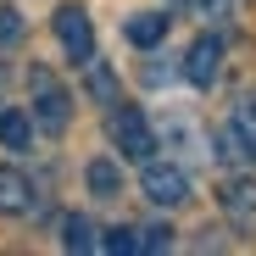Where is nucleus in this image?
<instances>
[{"label":"nucleus","instance_id":"7","mask_svg":"<svg viewBox=\"0 0 256 256\" xmlns=\"http://www.w3.org/2000/svg\"><path fill=\"white\" fill-rule=\"evenodd\" d=\"M122 34H128V45L156 50L162 39H167V12H140V17H128V22H122Z\"/></svg>","mask_w":256,"mask_h":256},{"label":"nucleus","instance_id":"4","mask_svg":"<svg viewBox=\"0 0 256 256\" xmlns=\"http://www.w3.org/2000/svg\"><path fill=\"white\" fill-rule=\"evenodd\" d=\"M140 190H145V200H150V206H184V200H190V178H184V167L156 162V156L145 162Z\"/></svg>","mask_w":256,"mask_h":256},{"label":"nucleus","instance_id":"18","mask_svg":"<svg viewBox=\"0 0 256 256\" xmlns=\"http://www.w3.org/2000/svg\"><path fill=\"white\" fill-rule=\"evenodd\" d=\"M228 6H234V0H200V12H206V17H228Z\"/></svg>","mask_w":256,"mask_h":256},{"label":"nucleus","instance_id":"6","mask_svg":"<svg viewBox=\"0 0 256 256\" xmlns=\"http://www.w3.org/2000/svg\"><path fill=\"white\" fill-rule=\"evenodd\" d=\"M34 212V178L22 167H0V218H28Z\"/></svg>","mask_w":256,"mask_h":256},{"label":"nucleus","instance_id":"10","mask_svg":"<svg viewBox=\"0 0 256 256\" xmlns=\"http://www.w3.org/2000/svg\"><path fill=\"white\" fill-rule=\"evenodd\" d=\"M0 145H6V150H34V122L22 117V112H6V106H0Z\"/></svg>","mask_w":256,"mask_h":256},{"label":"nucleus","instance_id":"11","mask_svg":"<svg viewBox=\"0 0 256 256\" xmlns=\"http://www.w3.org/2000/svg\"><path fill=\"white\" fill-rule=\"evenodd\" d=\"M84 84H90V95H95L100 106H117V100H122L117 72H112V67H100V62H84Z\"/></svg>","mask_w":256,"mask_h":256},{"label":"nucleus","instance_id":"5","mask_svg":"<svg viewBox=\"0 0 256 256\" xmlns=\"http://www.w3.org/2000/svg\"><path fill=\"white\" fill-rule=\"evenodd\" d=\"M218 67H223V39H218V34H200L195 45L184 50V78L195 84V90H212Z\"/></svg>","mask_w":256,"mask_h":256},{"label":"nucleus","instance_id":"14","mask_svg":"<svg viewBox=\"0 0 256 256\" xmlns=\"http://www.w3.org/2000/svg\"><path fill=\"white\" fill-rule=\"evenodd\" d=\"M100 250L134 256V250H145V234H140V228H106V234H100Z\"/></svg>","mask_w":256,"mask_h":256},{"label":"nucleus","instance_id":"3","mask_svg":"<svg viewBox=\"0 0 256 256\" xmlns=\"http://www.w3.org/2000/svg\"><path fill=\"white\" fill-rule=\"evenodd\" d=\"M56 39H62V56L72 67L95 62V28H90V12L84 6H62L56 12Z\"/></svg>","mask_w":256,"mask_h":256},{"label":"nucleus","instance_id":"17","mask_svg":"<svg viewBox=\"0 0 256 256\" xmlns=\"http://www.w3.org/2000/svg\"><path fill=\"white\" fill-rule=\"evenodd\" d=\"M140 234H145V250H167V245H173V228H162V223L156 228H140Z\"/></svg>","mask_w":256,"mask_h":256},{"label":"nucleus","instance_id":"2","mask_svg":"<svg viewBox=\"0 0 256 256\" xmlns=\"http://www.w3.org/2000/svg\"><path fill=\"white\" fill-rule=\"evenodd\" d=\"M28 84H34V117H39V128H45V134H62V128L72 122V95L62 90L45 67H34Z\"/></svg>","mask_w":256,"mask_h":256},{"label":"nucleus","instance_id":"19","mask_svg":"<svg viewBox=\"0 0 256 256\" xmlns=\"http://www.w3.org/2000/svg\"><path fill=\"white\" fill-rule=\"evenodd\" d=\"M0 100H6V67H0Z\"/></svg>","mask_w":256,"mask_h":256},{"label":"nucleus","instance_id":"12","mask_svg":"<svg viewBox=\"0 0 256 256\" xmlns=\"http://www.w3.org/2000/svg\"><path fill=\"white\" fill-rule=\"evenodd\" d=\"M62 245L67 250H95L100 245V228L84 218V212H67V218H62Z\"/></svg>","mask_w":256,"mask_h":256},{"label":"nucleus","instance_id":"16","mask_svg":"<svg viewBox=\"0 0 256 256\" xmlns=\"http://www.w3.org/2000/svg\"><path fill=\"white\" fill-rule=\"evenodd\" d=\"M17 39H22V17H17L12 6H0V45H6V50H12V45H17Z\"/></svg>","mask_w":256,"mask_h":256},{"label":"nucleus","instance_id":"15","mask_svg":"<svg viewBox=\"0 0 256 256\" xmlns=\"http://www.w3.org/2000/svg\"><path fill=\"white\" fill-rule=\"evenodd\" d=\"M228 122H234V128H240V134H245V140L256 145V90L234 100V117H228Z\"/></svg>","mask_w":256,"mask_h":256},{"label":"nucleus","instance_id":"13","mask_svg":"<svg viewBox=\"0 0 256 256\" xmlns=\"http://www.w3.org/2000/svg\"><path fill=\"white\" fill-rule=\"evenodd\" d=\"M218 145H223V162H240V167H250V162H256V145H250V140L240 134L234 122L223 128V134H218Z\"/></svg>","mask_w":256,"mask_h":256},{"label":"nucleus","instance_id":"9","mask_svg":"<svg viewBox=\"0 0 256 256\" xmlns=\"http://www.w3.org/2000/svg\"><path fill=\"white\" fill-rule=\"evenodd\" d=\"M218 200H223V212H234V218H250L256 212V178H228L223 190H218Z\"/></svg>","mask_w":256,"mask_h":256},{"label":"nucleus","instance_id":"1","mask_svg":"<svg viewBox=\"0 0 256 256\" xmlns=\"http://www.w3.org/2000/svg\"><path fill=\"white\" fill-rule=\"evenodd\" d=\"M112 145H117V156H128V162H150L156 156V128H150V117L140 112V106H112Z\"/></svg>","mask_w":256,"mask_h":256},{"label":"nucleus","instance_id":"8","mask_svg":"<svg viewBox=\"0 0 256 256\" xmlns=\"http://www.w3.org/2000/svg\"><path fill=\"white\" fill-rule=\"evenodd\" d=\"M84 184H90L95 200H117L122 195V173H117V162H106V156H95L90 167H84Z\"/></svg>","mask_w":256,"mask_h":256}]
</instances>
